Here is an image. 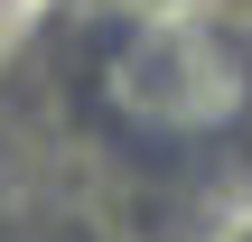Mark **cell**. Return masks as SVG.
<instances>
[{
  "label": "cell",
  "instance_id": "cell-1",
  "mask_svg": "<svg viewBox=\"0 0 252 242\" xmlns=\"http://www.w3.org/2000/svg\"><path fill=\"white\" fill-rule=\"evenodd\" d=\"M103 112L131 140H224L252 112V47L206 19H150L103 56Z\"/></svg>",
  "mask_w": 252,
  "mask_h": 242
}]
</instances>
